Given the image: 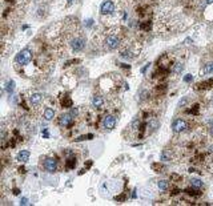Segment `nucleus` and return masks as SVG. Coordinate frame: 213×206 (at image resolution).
<instances>
[{
  "label": "nucleus",
  "instance_id": "11",
  "mask_svg": "<svg viewBox=\"0 0 213 206\" xmlns=\"http://www.w3.org/2000/svg\"><path fill=\"white\" fill-rule=\"evenodd\" d=\"M28 158H30V152L28 150H21L18 154V161L19 162H27Z\"/></svg>",
  "mask_w": 213,
  "mask_h": 206
},
{
  "label": "nucleus",
  "instance_id": "17",
  "mask_svg": "<svg viewBox=\"0 0 213 206\" xmlns=\"http://www.w3.org/2000/svg\"><path fill=\"white\" fill-rule=\"evenodd\" d=\"M7 92L8 93H12L14 92V89H15V81H12V80H9L8 82H7Z\"/></svg>",
  "mask_w": 213,
  "mask_h": 206
},
{
  "label": "nucleus",
  "instance_id": "23",
  "mask_svg": "<svg viewBox=\"0 0 213 206\" xmlns=\"http://www.w3.org/2000/svg\"><path fill=\"white\" fill-rule=\"evenodd\" d=\"M148 68H149V64H148V65H147V66H144V68H143V69H141V72H143V73H144V72H145V71H147V69H148Z\"/></svg>",
  "mask_w": 213,
  "mask_h": 206
},
{
  "label": "nucleus",
  "instance_id": "6",
  "mask_svg": "<svg viewBox=\"0 0 213 206\" xmlns=\"http://www.w3.org/2000/svg\"><path fill=\"white\" fill-rule=\"evenodd\" d=\"M101 13L103 15H109V13H113V11H115V4L113 2H111V0H106V2H104L101 4Z\"/></svg>",
  "mask_w": 213,
  "mask_h": 206
},
{
  "label": "nucleus",
  "instance_id": "13",
  "mask_svg": "<svg viewBox=\"0 0 213 206\" xmlns=\"http://www.w3.org/2000/svg\"><path fill=\"white\" fill-rule=\"evenodd\" d=\"M189 183H190V186L196 188V189H200L201 186H203V181L199 180V178H192V180L189 181Z\"/></svg>",
  "mask_w": 213,
  "mask_h": 206
},
{
  "label": "nucleus",
  "instance_id": "3",
  "mask_svg": "<svg viewBox=\"0 0 213 206\" xmlns=\"http://www.w3.org/2000/svg\"><path fill=\"white\" fill-rule=\"evenodd\" d=\"M116 117L115 116H105V117L103 119V126L105 128V129H108V130H112L113 128L116 126Z\"/></svg>",
  "mask_w": 213,
  "mask_h": 206
},
{
  "label": "nucleus",
  "instance_id": "21",
  "mask_svg": "<svg viewBox=\"0 0 213 206\" xmlns=\"http://www.w3.org/2000/svg\"><path fill=\"white\" fill-rule=\"evenodd\" d=\"M20 203H21V205H28V199H27V198H21Z\"/></svg>",
  "mask_w": 213,
  "mask_h": 206
},
{
  "label": "nucleus",
  "instance_id": "15",
  "mask_svg": "<svg viewBox=\"0 0 213 206\" xmlns=\"http://www.w3.org/2000/svg\"><path fill=\"white\" fill-rule=\"evenodd\" d=\"M183 69H184V64L183 63H176L175 64V66H173V73H181V72H183Z\"/></svg>",
  "mask_w": 213,
  "mask_h": 206
},
{
  "label": "nucleus",
  "instance_id": "7",
  "mask_svg": "<svg viewBox=\"0 0 213 206\" xmlns=\"http://www.w3.org/2000/svg\"><path fill=\"white\" fill-rule=\"evenodd\" d=\"M44 168H46V170L49 172V173H53V172L57 169V161L55 158H47L44 161Z\"/></svg>",
  "mask_w": 213,
  "mask_h": 206
},
{
  "label": "nucleus",
  "instance_id": "20",
  "mask_svg": "<svg viewBox=\"0 0 213 206\" xmlns=\"http://www.w3.org/2000/svg\"><path fill=\"white\" fill-rule=\"evenodd\" d=\"M192 79H193L192 75H188V76L184 77V81H185V82H189V81H192Z\"/></svg>",
  "mask_w": 213,
  "mask_h": 206
},
{
  "label": "nucleus",
  "instance_id": "19",
  "mask_svg": "<svg viewBox=\"0 0 213 206\" xmlns=\"http://www.w3.org/2000/svg\"><path fill=\"white\" fill-rule=\"evenodd\" d=\"M63 105L67 108H69V107H72V101L71 100H65V101H63Z\"/></svg>",
  "mask_w": 213,
  "mask_h": 206
},
{
  "label": "nucleus",
  "instance_id": "24",
  "mask_svg": "<svg viewBox=\"0 0 213 206\" xmlns=\"http://www.w3.org/2000/svg\"><path fill=\"white\" fill-rule=\"evenodd\" d=\"M206 3H208V4H212V3H213V0H206Z\"/></svg>",
  "mask_w": 213,
  "mask_h": 206
},
{
  "label": "nucleus",
  "instance_id": "22",
  "mask_svg": "<svg viewBox=\"0 0 213 206\" xmlns=\"http://www.w3.org/2000/svg\"><path fill=\"white\" fill-rule=\"evenodd\" d=\"M209 129H210V133H212V136H213V120L210 121V124H209Z\"/></svg>",
  "mask_w": 213,
  "mask_h": 206
},
{
  "label": "nucleus",
  "instance_id": "5",
  "mask_svg": "<svg viewBox=\"0 0 213 206\" xmlns=\"http://www.w3.org/2000/svg\"><path fill=\"white\" fill-rule=\"evenodd\" d=\"M72 122H74V116L71 113H65V114H61L60 119H59V124L61 126H71Z\"/></svg>",
  "mask_w": 213,
  "mask_h": 206
},
{
  "label": "nucleus",
  "instance_id": "4",
  "mask_svg": "<svg viewBox=\"0 0 213 206\" xmlns=\"http://www.w3.org/2000/svg\"><path fill=\"white\" fill-rule=\"evenodd\" d=\"M105 44H106V47H108V49H116L120 44V39L115 35H111V36L106 37Z\"/></svg>",
  "mask_w": 213,
  "mask_h": 206
},
{
  "label": "nucleus",
  "instance_id": "16",
  "mask_svg": "<svg viewBox=\"0 0 213 206\" xmlns=\"http://www.w3.org/2000/svg\"><path fill=\"white\" fill-rule=\"evenodd\" d=\"M171 157H172V154H171V150H162V153H161V160H164V161H171Z\"/></svg>",
  "mask_w": 213,
  "mask_h": 206
},
{
  "label": "nucleus",
  "instance_id": "2",
  "mask_svg": "<svg viewBox=\"0 0 213 206\" xmlns=\"http://www.w3.org/2000/svg\"><path fill=\"white\" fill-rule=\"evenodd\" d=\"M187 128H188V124L184 119H177V120L173 121V124H172V130L175 133H181V132L185 130Z\"/></svg>",
  "mask_w": 213,
  "mask_h": 206
},
{
  "label": "nucleus",
  "instance_id": "10",
  "mask_svg": "<svg viewBox=\"0 0 213 206\" xmlns=\"http://www.w3.org/2000/svg\"><path fill=\"white\" fill-rule=\"evenodd\" d=\"M104 105V98L101 96H95L92 98V107L95 108H101Z\"/></svg>",
  "mask_w": 213,
  "mask_h": 206
},
{
  "label": "nucleus",
  "instance_id": "25",
  "mask_svg": "<svg viewBox=\"0 0 213 206\" xmlns=\"http://www.w3.org/2000/svg\"><path fill=\"white\" fill-rule=\"evenodd\" d=\"M71 2H72V0H68V3H71Z\"/></svg>",
  "mask_w": 213,
  "mask_h": 206
},
{
  "label": "nucleus",
  "instance_id": "18",
  "mask_svg": "<svg viewBox=\"0 0 213 206\" xmlns=\"http://www.w3.org/2000/svg\"><path fill=\"white\" fill-rule=\"evenodd\" d=\"M204 73H210V72H213V61L212 63H209V64H206L205 66H204Z\"/></svg>",
  "mask_w": 213,
  "mask_h": 206
},
{
  "label": "nucleus",
  "instance_id": "14",
  "mask_svg": "<svg viewBox=\"0 0 213 206\" xmlns=\"http://www.w3.org/2000/svg\"><path fill=\"white\" fill-rule=\"evenodd\" d=\"M157 186H159V189L160 190H168V189H169V182L168 181H165V180H161V181H159L157 182Z\"/></svg>",
  "mask_w": 213,
  "mask_h": 206
},
{
  "label": "nucleus",
  "instance_id": "9",
  "mask_svg": "<svg viewBox=\"0 0 213 206\" xmlns=\"http://www.w3.org/2000/svg\"><path fill=\"white\" fill-rule=\"evenodd\" d=\"M41 101H43V96L40 93H33V94H31L30 96V103H31V105H40L41 104Z\"/></svg>",
  "mask_w": 213,
  "mask_h": 206
},
{
  "label": "nucleus",
  "instance_id": "8",
  "mask_svg": "<svg viewBox=\"0 0 213 206\" xmlns=\"http://www.w3.org/2000/svg\"><path fill=\"white\" fill-rule=\"evenodd\" d=\"M71 44H72V51L79 52L84 48V45H85V41H84L83 39H80V37H75Z\"/></svg>",
  "mask_w": 213,
  "mask_h": 206
},
{
  "label": "nucleus",
  "instance_id": "12",
  "mask_svg": "<svg viewBox=\"0 0 213 206\" xmlns=\"http://www.w3.org/2000/svg\"><path fill=\"white\" fill-rule=\"evenodd\" d=\"M55 117V110L51 109V108H46L44 109V119H46L47 121L49 120H52Z\"/></svg>",
  "mask_w": 213,
  "mask_h": 206
},
{
  "label": "nucleus",
  "instance_id": "1",
  "mask_svg": "<svg viewBox=\"0 0 213 206\" xmlns=\"http://www.w3.org/2000/svg\"><path fill=\"white\" fill-rule=\"evenodd\" d=\"M31 60H32V52L28 48L23 49V51H20L18 55H16V57H15L16 64H20V65H25V64L30 63Z\"/></svg>",
  "mask_w": 213,
  "mask_h": 206
}]
</instances>
